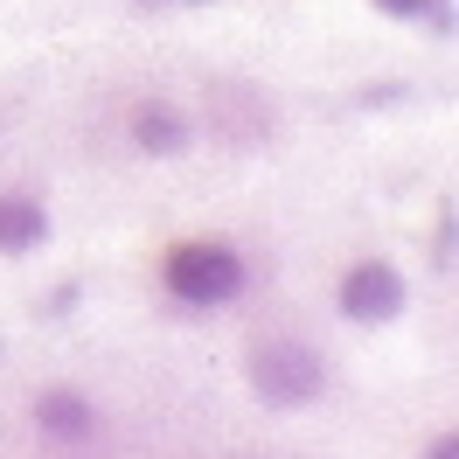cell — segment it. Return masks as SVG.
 Wrapping results in <instances>:
<instances>
[{
    "instance_id": "cell-1",
    "label": "cell",
    "mask_w": 459,
    "mask_h": 459,
    "mask_svg": "<svg viewBox=\"0 0 459 459\" xmlns=\"http://www.w3.org/2000/svg\"><path fill=\"white\" fill-rule=\"evenodd\" d=\"M244 376H251V397L272 403V411H307L327 390V355H320L307 334H251L244 348Z\"/></svg>"
},
{
    "instance_id": "cell-2",
    "label": "cell",
    "mask_w": 459,
    "mask_h": 459,
    "mask_svg": "<svg viewBox=\"0 0 459 459\" xmlns=\"http://www.w3.org/2000/svg\"><path fill=\"white\" fill-rule=\"evenodd\" d=\"M160 286L174 307H230L251 286V258L230 237H181L160 258Z\"/></svg>"
},
{
    "instance_id": "cell-3",
    "label": "cell",
    "mask_w": 459,
    "mask_h": 459,
    "mask_svg": "<svg viewBox=\"0 0 459 459\" xmlns=\"http://www.w3.org/2000/svg\"><path fill=\"white\" fill-rule=\"evenodd\" d=\"M209 140L230 146V153H258L272 133H279V112H272V98L258 84H244V77H216L209 84Z\"/></svg>"
},
{
    "instance_id": "cell-4",
    "label": "cell",
    "mask_w": 459,
    "mask_h": 459,
    "mask_svg": "<svg viewBox=\"0 0 459 459\" xmlns=\"http://www.w3.org/2000/svg\"><path fill=\"white\" fill-rule=\"evenodd\" d=\"M334 307H342V320H355V327H390V320L411 307V286H403L397 264L355 258L342 272V286H334Z\"/></svg>"
},
{
    "instance_id": "cell-5",
    "label": "cell",
    "mask_w": 459,
    "mask_h": 459,
    "mask_svg": "<svg viewBox=\"0 0 459 459\" xmlns=\"http://www.w3.org/2000/svg\"><path fill=\"white\" fill-rule=\"evenodd\" d=\"M126 140H133V153H146V160H181L188 146H195V112L188 105H174V98H133V112H126Z\"/></svg>"
},
{
    "instance_id": "cell-6",
    "label": "cell",
    "mask_w": 459,
    "mask_h": 459,
    "mask_svg": "<svg viewBox=\"0 0 459 459\" xmlns=\"http://www.w3.org/2000/svg\"><path fill=\"white\" fill-rule=\"evenodd\" d=\"M29 425L49 438V446H98V431H105V418H98V403L84 397V390H70V383H56V390H35L29 403Z\"/></svg>"
},
{
    "instance_id": "cell-7",
    "label": "cell",
    "mask_w": 459,
    "mask_h": 459,
    "mask_svg": "<svg viewBox=\"0 0 459 459\" xmlns=\"http://www.w3.org/2000/svg\"><path fill=\"white\" fill-rule=\"evenodd\" d=\"M49 244V209L29 188H7L0 195V258H22V251H42Z\"/></svg>"
},
{
    "instance_id": "cell-8",
    "label": "cell",
    "mask_w": 459,
    "mask_h": 459,
    "mask_svg": "<svg viewBox=\"0 0 459 459\" xmlns=\"http://www.w3.org/2000/svg\"><path fill=\"white\" fill-rule=\"evenodd\" d=\"M383 14H397V22H431V29H453V7L446 0H376Z\"/></svg>"
},
{
    "instance_id": "cell-9",
    "label": "cell",
    "mask_w": 459,
    "mask_h": 459,
    "mask_svg": "<svg viewBox=\"0 0 459 459\" xmlns=\"http://www.w3.org/2000/svg\"><path fill=\"white\" fill-rule=\"evenodd\" d=\"M425 459H459V438H453V431H438V438L425 446Z\"/></svg>"
},
{
    "instance_id": "cell-10",
    "label": "cell",
    "mask_w": 459,
    "mask_h": 459,
    "mask_svg": "<svg viewBox=\"0 0 459 459\" xmlns=\"http://www.w3.org/2000/svg\"><path fill=\"white\" fill-rule=\"evenodd\" d=\"M146 7H202V0H146Z\"/></svg>"
}]
</instances>
